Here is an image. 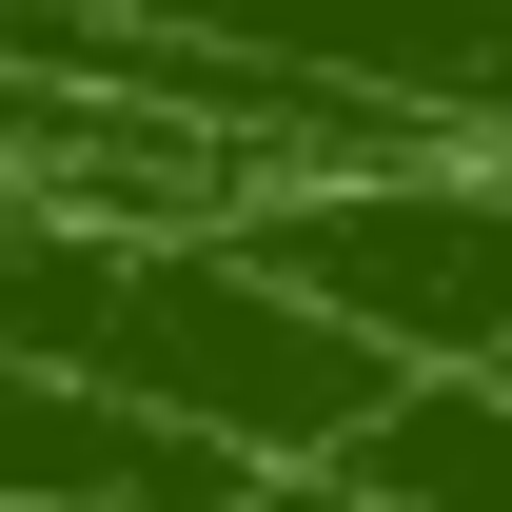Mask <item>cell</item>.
I'll return each instance as SVG.
<instances>
[{
    "label": "cell",
    "instance_id": "277c9868",
    "mask_svg": "<svg viewBox=\"0 0 512 512\" xmlns=\"http://www.w3.org/2000/svg\"><path fill=\"white\" fill-rule=\"evenodd\" d=\"M296 493L335 512H512V375H375V414L296 453Z\"/></svg>",
    "mask_w": 512,
    "mask_h": 512
},
{
    "label": "cell",
    "instance_id": "3957f363",
    "mask_svg": "<svg viewBox=\"0 0 512 512\" xmlns=\"http://www.w3.org/2000/svg\"><path fill=\"white\" fill-rule=\"evenodd\" d=\"M217 493H256L237 453L158 434V414H99V394L0 355V512H217Z\"/></svg>",
    "mask_w": 512,
    "mask_h": 512
},
{
    "label": "cell",
    "instance_id": "7a4b0ae2",
    "mask_svg": "<svg viewBox=\"0 0 512 512\" xmlns=\"http://www.w3.org/2000/svg\"><path fill=\"white\" fill-rule=\"evenodd\" d=\"M178 60H237L355 138H473L512 158V0H99Z\"/></svg>",
    "mask_w": 512,
    "mask_h": 512
},
{
    "label": "cell",
    "instance_id": "5b68a950",
    "mask_svg": "<svg viewBox=\"0 0 512 512\" xmlns=\"http://www.w3.org/2000/svg\"><path fill=\"white\" fill-rule=\"evenodd\" d=\"M217 512H335V493H296V473H256V493H217Z\"/></svg>",
    "mask_w": 512,
    "mask_h": 512
},
{
    "label": "cell",
    "instance_id": "6da1fadb",
    "mask_svg": "<svg viewBox=\"0 0 512 512\" xmlns=\"http://www.w3.org/2000/svg\"><path fill=\"white\" fill-rule=\"evenodd\" d=\"M217 237L316 335H355L375 375H512V158H473V138L296 158V178H256Z\"/></svg>",
    "mask_w": 512,
    "mask_h": 512
}]
</instances>
